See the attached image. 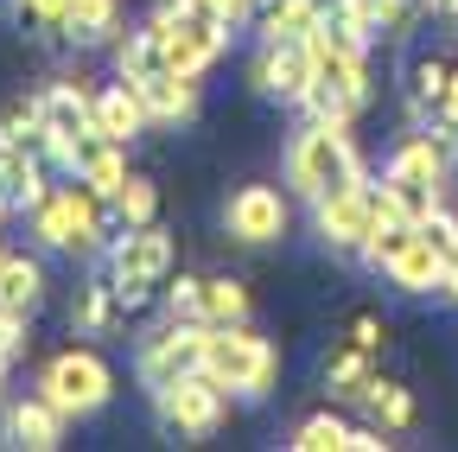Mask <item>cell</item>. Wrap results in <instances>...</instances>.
Instances as JSON below:
<instances>
[{"instance_id":"cell-10","label":"cell","mask_w":458,"mask_h":452,"mask_svg":"<svg viewBox=\"0 0 458 452\" xmlns=\"http://www.w3.org/2000/svg\"><path fill=\"white\" fill-rule=\"evenodd\" d=\"M198 357H204V319H172L165 331H153L147 345H140V382L147 388H165L172 376H185V370H198Z\"/></svg>"},{"instance_id":"cell-5","label":"cell","mask_w":458,"mask_h":452,"mask_svg":"<svg viewBox=\"0 0 458 452\" xmlns=\"http://www.w3.org/2000/svg\"><path fill=\"white\" fill-rule=\"evenodd\" d=\"M102 210H108V198H96L83 179L57 185L32 204V236L57 255H89V249H102Z\"/></svg>"},{"instance_id":"cell-31","label":"cell","mask_w":458,"mask_h":452,"mask_svg":"<svg viewBox=\"0 0 458 452\" xmlns=\"http://www.w3.org/2000/svg\"><path fill=\"white\" fill-rule=\"evenodd\" d=\"M13 7H20V20L57 32V26H64V13H71V0H13Z\"/></svg>"},{"instance_id":"cell-35","label":"cell","mask_w":458,"mask_h":452,"mask_svg":"<svg viewBox=\"0 0 458 452\" xmlns=\"http://www.w3.org/2000/svg\"><path fill=\"white\" fill-rule=\"evenodd\" d=\"M433 128L458 134V58H452V77H445V96H439V115H433Z\"/></svg>"},{"instance_id":"cell-25","label":"cell","mask_w":458,"mask_h":452,"mask_svg":"<svg viewBox=\"0 0 458 452\" xmlns=\"http://www.w3.org/2000/svg\"><path fill=\"white\" fill-rule=\"evenodd\" d=\"M153 71H165V58H159V32H153V20H147L140 32H128L122 45H114V77H122V83H140V77H153Z\"/></svg>"},{"instance_id":"cell-16","label":"cell","mask_w":458,"mask_h":452,"mask_svg":"<svg viewBox=\"0 0 458 452\" xmlns=\"http://www.w3.org/2000/svg\"><path fill=\"white\" fill-rule=\"evenodd\" d=\"M140 102H147V122H165V128H179L198 115V77H179V71H153L134 83Z\"/></svg>"},{"instance_id":"cell-12","label":"cell","mask_w":458,"mask_h":452,"mask_svg":"<svg viewBox=\"0 0 458 452\" xmlns=\"http://www.w3.org/2000/svg\"><path fill=\"white\" fill-rule=\"evenodd\" d=\"M255 90H261V96H280V102H306V90H312V38L261 45V58H255Z\"/></svg>"},{"instance_id":"cell-18","label":"cell","mask_w":458,"mask_h":452,"mask_svg":"<svg viewBox=\"0 0 458 452\" xmlns=\"http://www.w3.org/2000/svg\"><path fill=\"white\" fill-rule=\"evenodd\" d=\"M71 179H83L96 198H114L128 185V147L122 141H102V134H89L83 141V153H77V173Z\"/></svg>"},{"instance_id":"cell-15","label":"cell","mask_w":458,"mask_h":452,"mask_svg":"<svg viewBox=\"0 0 458 452\" xmlns=\"http://www.w3.org/2000/svg\"><path fill=\"white\" fill-rule=\"evenodd\" d=\"M325 7L331 0H255V32H261V45H280V38H312L318 32V20H325Z\"/></svg>"},{"instance_id":"cell-19","label":"cell","mask_w":458,"mask_h":452,"mask_svg":"<svg viewBox=\"0 0 458 452\" xmlns=\"http://www.w3.org/2000/svg\"><path fill=\"white\" fill-rule=\"evenodd\" d=\"M114 32H122V0H71L64 26H57V38H71V45H83V51L108 45Z\"/></svg>"},{"instance_id":"cell-2","label":"cell","mask_w":458,"mask_h":452,"mask_svg":"<svg viewBox=\"0 0 458 452\" xmlns=\"http://www.w3.org/2000/svg\"><path fill=\"white\" fill-rule=\"evenodd\" d=\"M198 370L223 388V395H267L280 376V351L267 337H255L249 325H204V357Z\"/></svg>"},{"instance_id":"cell-13","label":"cell","mask_w":458,"mask_h":452,"mask_svg":"<svg viewBox=\"0 0 458 452\" xmlns=\"http://www.w3.org/2000/svg\"><path fill=\"white\" fill-rule=\"evenodd\" d=\"M0 198H7L13 210H32L45 198V153H38V141L0 134Z\"/></svg>"},{"instance_id":"cell-24","label":"cell","mask_w":458,"mask_h":452,"mask_svg":"<svg viewBox=\"0 0 458 452\" xmlns=\"http://www.w3.org/2000/svg\"><path fill=\"white\" fill-rule=\"evenodd\" d=\"M45 300V261L38 255H7L0 261V306L7 312H32Z\"/></svg>"},{"instance_id":"cell-26","label":"cell","mask_w":458,"mask_h":452,"mask_svg":"<svg viewBox=\"0 0 458 452\" xmlns=\"http://www.w3.org/2000/svg\"><path fill=\"white\" fill-rule=\"evenodd\" d=\"M363 408L376 414V427H382V433H408V427H414V395L401 388V382H388V376H376V382H369Z\"/></svg>"},{"instance_id":"cell-11","label":"cell","mask_w":458,"mask_h":452,"mask_svg":"<svg viewBox=\"0 0 458 452\" xmlns=\"http://www.w3.org/2000/svg\"><path fill=\"white\" fill-rule=\"evenodd\" d=\"M286 198L274 192V185H242L236 198L223 204V230L236 236V243H249V249H261V243H280L286 236Z\"/></svg>"},{"instance_id":"cell-8","label":"cell","mask_w":458,"mask_h":452,"mask_svg":"<svg viewBox=\"0 0 458 452\" xmlns=\"http://www.w3.org/2000/svg\"><path fill=\"white\" fill-rule=\"evenodd\" d=\"M153 408H159V427L179 433V439H210L229 414V395L204 376V370H185L172 376L165 388H153Z\"/></svg>"},{"instance_id":"cell-34","label":"cell","mask_w":458,"mask_h":452,"mask_svg":"<svg viewBox=\"0 0 458 452\" xmlns=\"http://www.w3.org/2000/svg\"><path fill=\"white\" fill-rule=\"evenodd\" d=\"M198 7H210V13H216V20H223L229 32H236V26H249V20H255V0H198Z\"/></svg>"},{"instance_id":"cell-21","label":"cell","mask_w":458,"mask_h":452,"mask_svg":"<svg viewBox=\"0 0 458 452\" xmlns=\"http://www.w3.org/2000/svg\"><path fill=\"white\" fill-rule=\"evenodd\" d=\"M452 58H458V51H420V58L408 64V102H414V115H420L427 128H433V115H439V96H445Z\"/></svg>"},{"instance_id":"cell-14","label":"cell","mask_w":458,"mask_h":452,"mask_svg":"<svg viewBox=\"0 0 458 452\" xmlns=\"http://www.w3.org/2000/svg\"><path fill=\"white\" fill-rule=\"evenodd\" d=\"M89 128L102 134V141H134L140 128H147V102H140V90L134 83H122L114 77L108 90H96V102H89Z\"/></svg>"},{"instance_id":"cell-32","label":"cell","mask_w":458,"mask_h":452,"mask_svg":"<svg viewBox=\"0 0 458 452\" xmlns=\"http://www.w3.org/2000/svg\"><path fill=\"white\" fill-rule=\"evenodd\" d=\"M382 337H388L382 312H357V319H351V345H363V351H382Z\"/></svg>"},{"instance_id":"cell-7","label":"cell","mask_w":458,"mask_h":452,"mask_svg":"<svg viewBox=\"0 0 458 452\" xmlns=\"http://www.w3.org/2000/svg\"><path fill=\"white\" fill-rule=\"evenodd\" d=\"M89 90H83V77L77 83H51L45 96H38V153L51 159V166H64V173H77V153H83V141L96 134L89 128Z\"/></svg>"},{"instance_id":"cell-28","label":"cell","mask_w":458,"mask_h":452,"mask_svg":"<svg viewBox=\"0 0 458 452\" xmlns=\"http://www.w3.org/2000/svg\"><path fill=\"white\" fill-rule=\"evenodd\" d=\"M108 204H114V217H122L128 230H134V223H153V217H159V185H153L147 173H128V185L114 192Z\"/></svg>"},{"instance_id":"cell-9","label":"cell","mask_w":458,"mask_h":452,"mask_svg":"<svg viewBox=\"0 0 458 452\" xmlns=\"http://www.w3.org/2000/svg\"><path fill=\"white\" fill-rule=\"evenodd\" d=\"M312 223L325 249H344V255H363V243L376 236V185L357 179V185H337L331 198L312 204Z\"/></svg>"},{"instance_id":"cell-17","label":"cell","mask_w":458,"mask_h":452,"mask_svg":"<svg viewBox=\"0 0 458 452\" xmlns=\"http://www.w3.org/2000/svg\"><path fill=\"white\" fill-rule=\"evenodd\" d=\"M7 446H26V452L64 446V414H57L45 395H32V402H13V408H7Z\"/></svg>"},{"instance_id":"cell-29","label":"cell","mask_w":458,"mask_h":452,"mask_svg":"<svg viewBox=\"0 0 458 452\" xmlns=\"http://www.w3.org/2000/svg\"><path fill=\"white\" fill-rule=\"evenodd\" d=\"M337 7L351 13L369 38H376V32H394L401 20H408V0H337Z\"/></svg>"},{"instance_id":"cell-22","label":"cell","mask_w":458,"mask_h":452,"mask_svg":"<svg viewBox=\"0 0 458 452\" xmlns=\"http://www.w3.org/2000/svg\"><path fill=\"white\" fill-rule=\"evenodd\" d=\"M71 325H77V337H114V331L128 325V306L114 300V287H108V280H96V287H83V294H77Z\"/></svg>"},{"instance_id":"cell-4","label":"cell","mask_w":458,"mask_h":452,"mask_svg":"<svg viewBox=\"0 0 458 452\" xmlns=\"http://www.w3.org/2000/svg\"><path fill=\"white\" fill-rule=\"evenodd\" d=\"M153 32H159L165 71H179V77H204L223 58V45H229V26L210 7H198V0H165L153 13Z\"/></svg>"},{"instance_id":"cell-37","label":"cell","mask_w":458,"mask_h":452,"mask_svg":"<svg viewBox=\"0 0 458 452\" xmlns=\"http://www.w3.org/2000/svg\"><path fill=\"white\" fill-rule=\"evenodd\" d=\"M7 217H13V204H7V198H0V223H7Z\"/></svg>"},{"instance_id":"cell-20","label":"cell","mask_w":458,"mask_h":452,"mask_svg":"<svg viewBox=\"0 0 458 452\" xmlns=\"http://www.w3.org/2000/svg\"><path fill=\"white\" fill-rule=\"evenodd\" d=\"M376 376H382V370H376V351H363V345H344V351L325 357V388H331V402H363Z\"/></svg>"},{"instance_id":"cell-6","label":"cell","mask_w":458,"mask_h":452,"mask_svg":"<svg viewBox=\"0 0 458 452\" xmlns=\"http://www.w3.org/2000/svg\"><path fill=\"white\" fill-rule=\"evenodd\" d=\"M38 395L64 414V421H83V414H96L108 395H114V370L96 357V351H57L51 363H45V376H38Z\"/></svg>"},{"instance_id":"cell-23","label":"cell","mask_w":458,"mask_h":452,"mask_svg":"<svg viewBox=\"0 0 458 452\" xmlns=\"http://www.w3.org/2000/svg\"><path fill=\"white\" fill-rule=\"evenodd\" d=\"M198 319L204 325H242L249 319V287L236 274H204L198 280Z\"/></svg>"},{"instance_id":"cell-30","label":"cell","mask_w":458,"mask_h":452,"mask_svg":"<svg viewBox=\"0 0 458 452\" xmlns=\"http://www.w3.org/2000/svg\"><path fill=\"white\" fill-rule=\"evenodd\" d=\"M20 351H26V312H7V306H0V363L13 370Z\"/></svg>"},{"instance_id":"cell-36","label":"cell","mask_w":458,"mask_h":452,"mask_svg":"<svg viewBox=\"0 0 458 452\" xmlns=\"http://www.w3.org/2000/svg\"><path fill=\"white\" fill-rule=\"evenodd\" d=\"M439 294H445V300H458V236L445 243V268H439Z\"/></svg>"},{"instance_id":"cell-1","label":"cell","mask_w":458,"mask_h":452,"mask_svg":"<svg viewBox=\"0 0 458 452\" xmlns=\"http://www.w3.org/2000/svg\"><path fill=\"white\" fill-rule=\"evenodd\" d=\"M363 179V153L351 141V122H306L286 147V185H293L306 204L331 198L337 185H357Z\"/></svg>"},{"instance_id":"cell-33","label":"cell","mask_w":458,"mask_h":452,"mask_svg":"<svg viewBox=\"0 0 458 452\" xmlns=\"http://www.w3.org/2000/svg\"><path fill=\"white\" fill-rule=\"evenodd\" d=\"M165 306H172V319H198V274H179V287L165 294Z\"/></svg>"},{"instance_id":"cell-3","label":"cell","mask_w":458,"mask_h":452,"mask_svg":"<svg viewBox=\"0 0 458 452\" xmlns=\"http://www.w3.org/2000/svg\"><path fill=\"white\" fill-rule=\"evenodd\" d=\"M172 261H179V249H172V230H159V217L134 223V230L108 249V287H114V300H122L128 312H140L172 280Z\"/></svg>"},{"instance_id":"cell-27","label":"cell","mask_w":458,"mask_h":452,"mask_svg":"<svg viewBox=\"0 0 458 452\" xmlns=\"http://www.w3.org/2000/svg\"><path fill=\"white\" fill-rule=\"evenodd\" d=\"M293 452H351V421H337V414H312L293 427V439H286Z\"/></svg>"},{"instance_id":"cell-38","label":"cell","mask_w":458,"mask_h":452,"mask_svg":"<svg viewBox=\"0 0 458 452\" xmlns=\"http://www.w3.org/2000/svg\"><path fill=\"white\" fill-rule=\"evenodd\" d=\"M0 376H7V363H0Z\"/></svg>"},{"instance_id":"cell-39","label":"cell","mask_w":458,"mask_h":452,"mask_svg":"<svg viewBox=\"0 0 458 452\" xmlns=\"http://www.w3.org/2000/svg\"><path fill=\"white\" fill-rule=\"evenodd\" d=\"M0 261H7V249H0Z\"/></svg>"}]
</instances>
